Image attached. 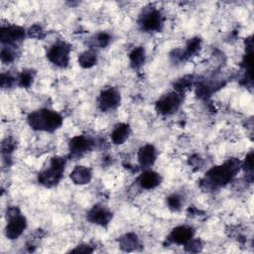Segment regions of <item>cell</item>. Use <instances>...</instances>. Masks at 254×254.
Masks as SVG:
<instances>
[{
  "label": "cell",
  "mask_w": 254,
  "mask_h": 254,
  "mask_svg": "<svg viewBox=\"0 0 254 254\" xmlns=\"http://www.w3.org/2000/svg\"><path fill=\"white\" fill-rule=\"evenodd\" d=\"M98 61V57L95 51L91 50V51H87L83 52L79 57H78V63L82 68H92L97 64Z\"/></svg>",
  "instance_id": "17"
},
{
  "label": "cell",
  "mask_w": 254,
  "mask_h": 254,
  "mask_svg": "<svg viewBox=\"0 0 254 254\" xmlns=\"http://www.w3.org/2000/svg\"><path fill=\"white\" fill-rule=\"evenodd\" d=\"M71 179L76 185H86L92 180L91 169L84 166H76L71 173Z\"/></svg>",
  "instance_id": "12"
},
{
  "label": "cell",
  "mask_w": 254,
  "mask_h": 254,
  "mask_svg": "<svg viewBox=\"0 0 254 254\" xmlns=\"http://www.w3.org/2000/svg\"><path fill=\"white\" fill-rule=\"evenodd\" d=\"M182 100V95L179 92L166 95L157 103V111L164 115L171 114L180 108Z\"/></svg>",
  "instance_id": "4"
},
{
  "label": "cell",
  "mask_w": 254,
  "mask_h": 254,
  "mask_svg": "<svg viewBox=\"0 0 254 254\" xmlns=\"http://www.w3.org/2000/svg\"><path fill=\"white\" fill-rule=\"evenodd\" d=\"M13 82H14V78L10 74L2 73V75H1V87L3 89L10 88L13 84Z\"/></svg>",
  "instance_id": "27"
},
{
  "label": "cell",
  "mask_w": 254,
  "mask_h": 254,
  "mask_svg": "<svg viewBox=\"0 0 254 254\" xmlns=\"http://www.w3.org/2000/svg\"><path fill=\"white\" fill-rule=\"evenodd\" d=\"M168 206L173 211H179L182 206V201H181L180 197L175 196V195L169 197L168 198Z\"/></svg>",
  "instance_id": "24"
},
{
  "label": "cell",
  "mask_w": 254,
  "mask_h": 254,
  "mask_svg": "<svg viewBox=\"0 0 254 254\" xmlns=\"http://www.w3.org/2000/svg\"><path fill=\"white\" fill-rule=\"evenodd\" d=\"M130 134V128L127 124H119L111 133V139L114 144L124 143Z\"/></svg>",
  "instance_id": "16"
},
{
  "label": "cell",
  "mask_w": 254,
  "mask_h": 254,
  "mask_svg": "<svg viewBox=\"0 0 254 254\" xmlns=\"http://www.w3.org/2000/svg\"><path fill=\"white\" fill-rule=\"evenodd\" d=\"M187 246H186V249L188 251H191V252H198L201 250L202 248V243L199 241V240H193V241H189L188 243H186Z\"/></svg>",
  "instance_id": "28"
},
{
  "label": "cell",
  "mask_w": 254,
  "mask_h": 254,
  "mask_svg": "<svg viewBox=\"0 0 254 254\" xmlns=\"http://www.w3.org/2000/svg\"><path fill=\"white\" fill-rule=\"evenodd\" d=\"M70 47L65 43H58L54 45L48 52V59L59 67H66L69 63Z\"/></svg>",
  "instance_id": "5"
},
{
  "label": "cell",
  "mask_w": 254,
  "mask_h": 254,
  "mask_svg": "<svg viewBox=\"0 0 254 254\" xmlns=\"http://www.w3.org/2000/svg\"><path fill=\"white\" fill-rule=\"evenodd\" d=\"M109 42H110V36L109 34L103 32V33L98 34L95 37V39L93 40V43H94L93 45L104 48V47H107L109 44Z\"/></svg>",
  "instance_id": "20"
},
{
  "label": "cell",
  "mask_w": 254,
  "mask_h": 254,
  "mask_svg": "<svg viewBox=\"0 0 254 254\" xmlns=\"http://www.w3.org/2000/svg\"><path fill=\"white\" fill-rule=\"evenodd\" d=\"M66 160L64 158H53L50 167L39 175V182L46 187H53L57 185L64 173Z\"/></svg>",
  "instance_id": "3"
},
{
  "label": "cell",
  "mask_w": 254,
  "mask_h": 254,
  "mask_svg": "<svg viewBox=\"0 0 254 254\" xmlns=\"http://www.w3.org/2000/svg\"><path fill=\"white\" fill-rule=\"evenodd\" d=\"M93 146L92 140L83 136H76L73 138L70 142V150L73 156H81L86 152H88Z\"/></svg>",
  "instance_id": "10"
},
{
  "label": "cell",
  "mask_w": 254,
  "mask_h": 254,
  "mask_svg": "<svg viewBox=\"0 0 254 254\" xmlns=\"http://www.w3.org/2000/svg\"><path fill=\"white\" fill-rule=\"evenodd\" d=\"M8 219L9 221L6 226V236L9 239H16L22 234V232L26 228V218L18 214L14 217L9 218Z\"/></svg>",
  "instance_id": "7"
},
{
  "label": "cell",
  "mask_w": 254,
  "mask_h": 254,
  "mask_svg": "<svg viewBox=\"0 0 254 254\" xmlns=\"http://www.w3.org/2000/svg\"><path fill=\"white\" fill-rule=\"evenodd\" d=\"M144 60H145V52H144V49L141 47L134 49L130 54V61L134 68H139L140 66H142V64L144 63Z\"/></svg>",
  "instance_id": "19"
},
{
  "label": "cell",
  "mask_w": 254,
  "mask_h": 254,
  "mask_svg": "<svg viewBox=\"0 0 254 254\" xmlns=\"http://www.w3.org/2000/svg\"><path fill=\"white\" fill-rule=\"evenodd\" d=\"M120 95L114 89H109L102 93L99 99V106L103 111H109L118 107Z\"/></svg>",
  "instance_id": "6"
},
{
  "label": "cell",
  "mask_w": 254,
  "mask_h": 254,
  "mask_svg": "<svg viewBox=\"0 0 254 254\" xmlns=\"http://www.w3.org/2000/svg\"><path fill=\"white\" fill-rule=\"evenodd\" d=\"M28 122L35 130L52 132L62 125L63 118L53 110L41 109L31 113L28 117Z\"/></svg>",
  "instance_id": "2"
},
{
  "label": "cell",
  "mask_w": 254,
  "mask_h": 254,
  "mask_svg": "<svg viewBox=\"0 0 254 254\" xmlns=\"http://www.w3.org/2000/svg\"><path fill=\"white\" fill-rule=\"evenodd\" d=\"M190 86H192V76H186L184 78H181L177 83H176V90L179 93H182L186 89H188Z\"/></svg>",
  "instance_id": "22"
},
{
  "label": "cell",
  "mask_w": 254,
  "mask_h": 254,
  "mask_svg": "<svg viewBox=\"0 0 254 254\" xmlns=\"http://www.w3.org/2000/svg\"><path fill=\"white\" fill-rule=\"evenodd\" d=\"M120 247L125 251H131L135 249L138 245V238L137 235L134 233H128L125 234L123 237H121L120 241Z\"/></svg>",
  "instance_id": "18"
},
{
  "label": "cell",
  "mask_w": 254,
  "mask_h": 254,
  "mask_svg": "<svg viewBox=\"0 0 254 254\" xmlns=\"http://www.w3.org/2000/svg\"><path fill=\"white\" fill-rule=\"evenodd\" d=\"M16 147V144H15V141H13L12 139L10 138H6L3 143H2V146H1V149H2V153L4 155H9L10 153L13 152V150L15 149Z\"/></svg>",
  "instance_id": "23"
},
{
  "label": "cell",
  "mask_w": 254,
  "mask_h": 254,
  "mask_svg": "<svg viewBox=\"0 0 254 254\" xmlns=\"http://www.w3.org/2000/svg\"><path fill=\"white\" fill-rule=\"evenodd\" d=\"M160 182H161V178H160L159 174L152 172V171L145 172L139 178L140 186L147 190L156 188L160 184Z\"/></svg>",
  "instance_id": "15"
},
{
  "label": "cell",
  "mask_w": 254,
  "mask_h": 254,
  "mask_svg": "<svg viewBox=\"0 0 254 254\" xmlns=\"http://www.w3.org/2000/svg\"><path fill=\"white\" fill-rule=\"evenodd\" d=\"M14 58H15V54L10 48H8V47L2 48V50H1V61L3 63H10L14 60Z\"/></svg>",
  "instance_id": "25"
},
{
  "label": "cell",
  "mask_w": 254,
  "mask_h": 254,
  "mask_svg": "<svg viewBox=\"0 0 254 254\" xmlns=\"http://www.w3.org/2000/svg\"><path fill=\"white\" fill-rule=\"evenodd\" d=\"M33 81V75L30 72H23L19 76V83L23 88H29Z\"/></svg>",
  "instance_id": "21"
},
{
  "label": "cell",
  "mask_w": 254,
  "mask_h": 254,
  "mask_svg": "<svg viewBox=\"0 0 254 254\" xmlns=\"http://www.w3.org/2000/svg\"><path fill=\"white\" fill-rule=\"evenodd\" d=\"M192 236L193 229L191 227L179 226L172 231L170 239L177 244H186L192 239Z\"/></svg>",
  "instance_id": "13"
},
{
  "label": "cell",
  "mask_w": 254,
  "mask_h": 254,
  "mask_svg": "<svg viewBox=\"0 0 254 254\" xmlns=\"http://www.w3.org/2000/svg\"><path fill=\"white\" fill-rule=\"evenodd\" d=\"M239 170V161L231 159L221 166H218L210 170L206 176L205 184L208 188H219L226 185L235 176Z\"/></svg>",
  "instance_id": "1"
},
{
  "label": "cell",
  "mask_w": 254,
  "mask_h": 254,
  "mask_svg": "<svg viewBox=\"0 0 254 254\" xmlns=\"http://www.w3.org/2000/svg\"><path fill=\"white\" fill-rule=\"evenodd\" d=\"M111 218H112V215L110 212L99 206L94 207L88 214V219L91 222L97 223L100 225H107L108 223H109Z\"/></svg>",
  "instance_id": "11"
},
{
  "label": "cell",
  "mask_w": 254,
  "mask_h": 254,
  "mask_svg": "<svg viewBox=\"0 0 254 254\" xmlns=\"http://www.w3.org/2000/svg\"><path fill=\"white\" fill-rule=\"evenodd\" d=\"M25 37V31L17 26L2 27L0 31V40L3 44L13 45L21 42Z\"/></svg>",
  "instance_id": "8"
},
{
  "label": "cell",
  "mask_w": 254,
  "mask_h": 254,
  "mask_svg": "<svg viewBox=\"0 0 254 254\" xmlns=\"http://www.w3.org/2000/svg\"><path fill=\"white\" fill-rule=\"evenodd\" d=\"M142 29L145 31H157L162 26V16L159 11L153 9L146 12L140 21Z\"/></svg>",
  "instance_id": "9"
},
{
  "label": "cell",
  "mask_w": 254,
  "mask_h": 254,
  "mask_svg": "<svg viewBox=\"0 0 254 254\" xmlns=\"http://www.w3.org/2000/svg\"><path fill=\"white\" fill-rule=\"evenodd\" d=\"M138 159L141 166L147 168L151 166L156 160V150L152 145L143 146L138 153Z\"/></svg>",
  "instance_id": "14"
},
{
  "label": "cell",
  "mask_w": 254,
  "mask_h": 254,
  "mask_svg": "<svg viewBox=\"0 0 254 254\" xmlns=\"http://www.w3.org/2000/svg\"><path fill=\"white\" fill-rule=\"evenodd\" d=\"M253 153H249V155L246 157L245 159V163H244V168L245 171L248 173L249 176H252V171H253Z\"/></svg>",
  "instance_id": "26"
},
{
  "label": "cell",
  "mask_w": 254,
  "mask_h": 254,
  "mask_svg": "<svg viewBox=\"0 0 254 254\" xmlns=\"http://www.w3.org/2000/svg\"><path fill=\"white\" fill-rule=\"evenodd\" d=\"M41 34H42V29L39 26H34L29 31V35L31 37H38L39 38L41 36Z\"/></svg>",
  "instance_id": "29"
}]
</instances>
